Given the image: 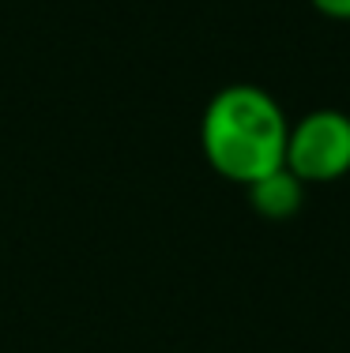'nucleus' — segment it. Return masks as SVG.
Wrapping results in <instances>:
<instances>
[{"label":"nucleus","instance_id":"nucleus-3","mask_svg":"<svg viewBox=\"0 0 350 353\" xmlns=\"http://www.w3.org/2000/svg\"><path fill=\"white\" fill-rule=\"evenodd\" d=\"M249 199H253L256 214L271 218V222H282V218L298 214V207L305 199V184L282 165V170H275V173L249 184Z\"/></svg>","mask_w":350,"mask_h":353},{"label":"nucleus","instance_id":"nucleus-2","mask_svg":"<svg viewBox=\"0 0 350 353\" xmlns=\"http://www.w3.org/2000/svg\"><path fill=\"white\" fill-rule=\"evenodd\" d=\"M290 173L302 184H328L350 173V117L339 109H313L286 132Z\"/></svg>","mask_w":350,"mask_h":353},{"label":"nucleus","instance_id":"nucleus-1","mask_svg":"<svg viewBox=\"0 0 350 353\" xmlns=\"http://www.w3.org/2000/svg\"><path fill=\"white\" fill-rule=\"evenodd\" d=\"M286 117L268 90L253 83L222 87L200 121V147L211 170L233 184H253L282 170L286 158Z\"/></svg>","mask_w":350,"mask_h":353},{"label":"nucleus","instance_id":"nucleus-4","mask_svg":"<svg viewBox=\"0 0 350 353\" xmlns=\"http://www.w3.org/2000/svg\"><path fill=\"white\" fill-rule=\"evenodd\" d=\"M313 8L328 19H350V0H313Z\"/></svg>","mask_w":350,"mask_h":353}]
</instances>
